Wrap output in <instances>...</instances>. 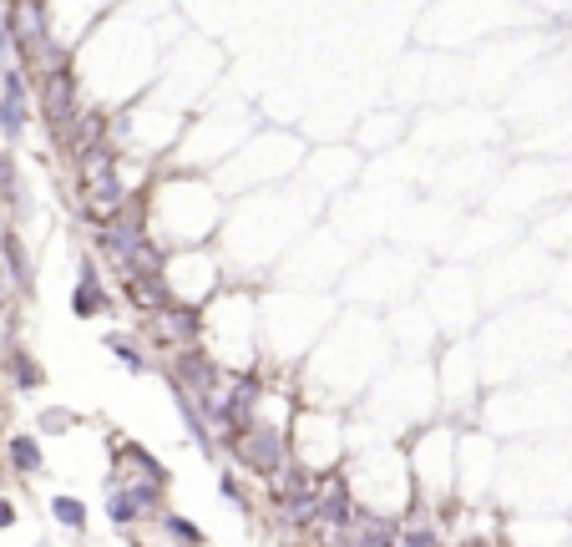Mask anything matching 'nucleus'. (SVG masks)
<instances>
[{
	"mask_svg": "<svg viewBox=\"0 0 572 547\" xmlns=\"http://www.w3.org/2000/svg\"><path fill=\"white\" fill-rule=\"evenodd\" d=\"M147 223L152 239L168 249H198L203 239H213L218 228V198L203 178H162L147 193Z\"/></svg>",
	"mask_w": 572,
	"mask_h": 547,
	"instance_id": "f257e3e1",
	"label": "nucleus"
},
{
	"mask_svg": "<svg viewBox=\"0 0 572 547\" xmlns=\"http://www.w3.org/2000/svg\"><path fill=\"white\" fill-rule=\"evenodd\" d=\"M228 456L243 466V472H254L259 482H279L289 466H294V436H289V426L259 416L249 431L228 446Z\"/></svg>",
	"mask_w": 572,
	"mask_h": 547,
	"instance_id": "f03ea898",
	"label": "nucleus"
},
{
	"mask_svg": "<svg viewBox=\"0 0 572 547\" xmlns=\"http://www.w3.org/2000/svg\"><path fill=\"white\" fill-rule=\"evenodd\" d=\"M112 16V0H46V26L56 51L76 56L81 41H92V31Z\"/></svg>",
	"mask_w": 572,
	"mask_h": 547,
	"instance_id": "7ed1b4c3",
	"label": "nucleus"
},
{
	"mask_svg": "<svg viewBox=\"0 0 572 547\" xmlns=\"http://www.w3.org/2000/svg\"><path fill=\"white\" fill-rule=\"evenodd\" d=\"M31 92H36L31 66H21V61L0 66V142L6 147H16L31 127Z\"/></svg>",
	"mask_w": 572,
	"mask_h": 547,
	"instance_id": "20e7f679",
	"label": "nucleus"
},
{
	"mask_svg": "<svg viewBox=\"0 0 572 547\" xmlns=\"http://www.w3.org/2000/svg\"><path fill=\"white\" fill-rule=\"evenodd\" d=\"M107 309H112V289H107L97 259L81 254L76 259V289H71V315L76 320H97V315H107Z\"/></svg>",
	"mask_w": 572,
	"mask_h": 547,
	"instance_id": "39448f33",
	"label": "nucleus"
},
{
	"mask_svg": "<svg viewBox=\"0 0 572 547\" xmlns=\"http://www.w3.org/2000/svg\"><path fill=\"white\" fill-rule=\"evenodd\" d=\"M0 264H6V274L16 279L21 299H31L36 274H31V254H26V244H21V233H16V228H0Z\"/></svg>",
	"mask_w": 572,
	"mask_h": 547,
	"instance_id": "423d86ee",
	"label": "nucleus"
},
{
	"mask_svg": "<svg viewBox=\"0 0 572 547\" xmlns=\"http://www.w3.org/2000/svg\"><path fill=\"white\" fill-rule=\"evenodd\" d=\"M107 355H112L127 375H152V370H162L157 360H147L152 345H147L142 335H117V330H112V335H107Z\"/></svg>",
	"mask_w": 572,
	"mask_h": 547,
	"instance_id": "0eeeda50",
	"label": "nucleus"
},
{
	"mask_svg": "<svg viewBox=\"0 0 572 547\" xmlns=\"http://www.w3.org/2000/svg\"><path fill=\"white\" fill-rule=\"evenodd\" d=\"M6 461H11V472H16V477H41V472H46L41 436H31V431H11V436H6Z\"/></svg>",
	"mask_w": 572,
	"mask_h": 547,
	"instance_id": "6e6552de",
	"label": "nucleus"
},
{
	"mask_svg": "<svg viewBox=\"0 0 572 547\" xmlns=\"http://www.w3.org/2000/svg\"><path fill=\"white\" fill-rule=\"evenodd\" d=\"M0 360H6V380L21 390V396H31V390H41V385H46V370H41V360H36L26 345H11Z\"/></svg>",
	"mask_w": 572,
	"mask_h": 547,
	"instance_id": "1a4fd4ad",
	"label": "nucleus"
},
{
	"mask_svg": "<svg viewBox=\"0 0 572 547\" xmlns=\"http://www.w3.org/2000/svg\"><path fill=\"white\" fill-rule=\"evenodd\" d=\"M107 517H112L117 532H127L132 522H142V507H137V497H132L127 487H122V492L112 487V492H107Z\"/></svg>",
	"mask_w": 572,
	"mask_h": 547,
	"instance_id": "9d476101",
	"label": "nucleus"
},
{
	"mask_svg": "<svg viewBox=\"0 0 572 547\" xmlns=\"http://www.w3.org/2000/svg\"><path fill=\"white\" fill-rule=\"evenodd\" d=\"M157 527L168 532L173 542H183V547H203V527H198V522H188V517H178V512H162V517H157Z\"/></svg>",
	"mask_w": 572,
	"mask_h": 547,
	"instance_id": "9b49d317",
	"label": "nucleus"
},
{
	"mask_svg": "<svg viewBox=\"0 0 572 547\" xmlns=\"http://www.w3.org/2000/svg\"><path fill=\"white\" fill-rule=\"evenodd\" d=\"M51 517L61 522V527H71V532H81V527H87V502H81V497H51Z\"/></svg>",
	"mask_w": 572,
	"mask_h": 547,
	"instance_id": "f8f14e48",
	"label": "nucleus"
},
{
	"mask_svg": "<svg viewBox=\"0 0 572 547\" xmlns=\"http://www.w3.org/2000/svg\"><path fill=\"white\" fill-rule=\"evenodd\" d=\"M218 492H223V502H228V507L249 512V492H243V482H238L233 472H223V477H218Z\"/></svg>",
	"mask_w": 572,
	"mask_h": 547,
	"instance_id": "ddd939ff",
	"label": "nucleus"
},
{
	"mask_svg": "<svg viewBox=\"0 0 572 547\" xmlns=\"http://www.w3.org/2000/svg\"><path fill=\"white\" fill-rule=\"evenodd\" d=\"M71 421H76L71 411H41V436H61Z\"/></svg>",
	"mask_w": 572,
	"mask_h": 547,
	"instance_id": "4468645a",
	"label": "nucleus"
},
{
	"mask_svg": "<svg viewBox=\"0 0 572 547\" xmlns=\"http://www.w3.org/2000/svg\"><path fill=\"white\" fill-rule=\"evenodd\" d=\"M6 527H16V502L0 497V532H6Z\"/></svg>",
	"mask_w": 572,
	"mask_h": 547,
	"instance_id": "2eb2a0df",
	"label": "nucleus"
},
{
	"mask_svg": "<svg viewBox=\"0 0 572 547\" xmlns=\"http://www.w3.org/2000/svg\"><path fill=\"white\" fill-rule=\"evenodd\" d=\"M279 547H294V542H279Z\"/></svg>",
	"mask_w": 572,
	"mask_h": 547,
	"instance_id": "dca6fc26",
	"label": "nucleus"
}]
</instances>
